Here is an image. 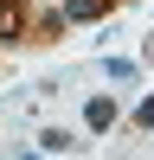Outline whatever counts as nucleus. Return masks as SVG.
Instances as JSON below:
<instances>
[{"label":"nucleus","mask_w":154,"mask_h":160,"mask_svg":"<svg viewBox=\"0 0 154 160\" xmlns=\"http://www.w3.org/2000/svg\"><path fill=\"white\" fill-rule=\"evenodd\" d=\"M26 32V7L19 0H0V38H19Z\"/></svg>","instance_id":"nucleus-1"},{"label":"nucleus","mask_w":154,"mask_h":160,"mask_svg":"<svg viewBox=\"0 0 154 160\" xmlns=\"http://www.w3.org/2000/svg\"><path fill=\"white\" fill-rule=\"evenodd\" d=\"M84 122H90V128L103 135V128L116 122V96H90V109H84Z\"/></svg>","instance_id":"nucleus-2"},{"label":"nucleus","mask_w":154,"mask_h":160,"mask_svg":"<svg viewBox=\"0 0 154 160\" xmlns=\"http://www.w3.org/2000/svg\"><path fill=\"white\" fill-rule=\"evenodd\" d=\"M103 0H64V19H96Z\"/></svg>","instance_id":"nucleus-3"},{"label":"nucleus","mask_w":154,"mask_h":160,"mask_svg":"<svg viewBox=\"0 0 154 160\" xmlns=\"http://www.w3.org/2000/svg\"><path fill=\"white\" fill-rule=\"evenodd\" d=\"M38 148H45V154H71V135H64V128H51V135H38Z\"/></svg>","instance_id":"nucleus-4"},{"label":"nucleus","mask_w":154,"mask_h":160,"mask_svg":"<svg viewBox=\"0 0 154 160\" xmlns=\"http://www.w3.org/2000/svg\"><path fill=\"white\" fill-rule=\"evenodd\" d=\"M135 122H141V128H154V96H141V109H135Z\"/></svg>","instance_id":"nucleus-5"}]
</instances>
